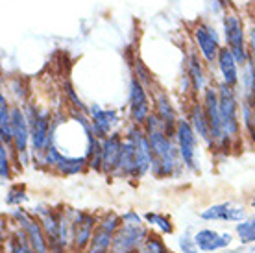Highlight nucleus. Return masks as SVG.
<instances>
[{
	"instance_id": "13",
	"label": "nucleus",
	"mask_w": 255,
	"mask_h": 253,
	"mask_svg": "<svg viewBox=\"0 0 255 253\" xmlns=\"http://www.w3.org/2000/svg\"><path fill=\"white\" fill-rule=\"evenodd\" d=\"M87 115L93 124V133L102 140L108 139L111 133H115V126L121 122L115 109H104L98 104H91Z\"/></svg>"
},
{
	"instance_id": "23",
	"label": "nucleus",
	"mask_w": 255,
	"mask_h": 253,
	"mask_svg": "<svg viewBox=\"0 0 255 253\" xmlns=\"http://www.w3.org/2000/svg\"><path fill=\"white\" fill-rule=\"evenodd\" d=\"M115 176L119 177H137V150H135L133 140H129L128 137H124L121 150V161H119V168H117Z\"/></svg>"
},
{
	"instance_id": "25",
	"label": "nucleus",
	"mask_w": 255,
	"mask_h": 253,
	"mask_svg": "<svg viewBox=\"0 0 255 253\" xmlns=\"http://www.w3.org/2000/svg\"><path fill=\"white\" fill-rule=\"evenodd\" d=\"M6 252L7 253H35L32 244H30V241H28V237H26V233L20 228L7 239Z\"/></svg>"
},
{
	"instance_id": "34",
	"label": "nucleus",
	"mask_w": 255,
	"mask_h": 253,
	"mask_svg": "<svg viewBox=\"0 0 255 253\" xmlns=\"http://www.w3.org/2000/svg\"><path fill=\"white\" fill-rule=\"evenodd\" d=\"M248 48H250V61L255 67V22L248 28Z\"/></svg>"
},
{
	"instance_id": "2",
	"label": "nucleus",
	"mask_w": 255,
	"mask_h": 253,
	"mask_svg": "<svg viewBox=\"0 0 255 253\" xmlns=\"http://www.w3.org/2000/svg\"><path fill=\"white\" fill-rule=\"evenodd\" d=\"M121 218L122 224L113 237L109 253H137L150 235L146 226L142 224V218L135 211H128Z\"/></svg>"
},
{
	"instance_id": "32",
	"label": "nucleus",
	"mask_w": 255,
	"mask_h": 253,
	"mask_svg": "<svg viewBox=\"0 0 255 253\" xmlns=\"http://www.w3.org/2000/svg\"><path fill=\"white\" fill-rule=\"evenodd\" d=\"M26 200H28V196H26L24 190L20 189V187H15V189H11L9 192H7V196H6L7 205H19V207H20V203L26 202Z\"/></svg>"
},
{
	"instance_id": "16",
	"label": "nucleus",
	"mask_w": 255,
	"mask_h": 253,
	"mask_svg": "<svg viewBox=\"0 0 255 253\" xmlns=\"http://www.w3.org/2000/svg\"><path fill=\"white\" fill-rule=\"evenodd\" d=\"M205 61H202V56L198 54V50H191L187 54V61H185V74L191 82L192 87V95L202 96L204 91L209 87L207 83V74H205Z\"/></svg>"
},
{
	"instance_id": "8",
	"label": "nucleus",
	"mask_w": 255,
	"mask_h": 253,
	"mask_svg": "<svg viewBox=\"0 0 255 253\" xmlns=\"http://www.w3.org/2000/svg\"><path fill=\"white\" fill-rule=\"evenodd\" d=\"M176 146H178L179 157L185 168L189 170H198V135L192 129L189 119H179L176 126V135H174Z\"/></svg>"
},
{
	"instance_id": "31",
	"label": "nucleus",
	"mask_w": 255,
	"mask_h": 253,
	"mask_svg": "<svg viewBox=\"0 0 255 253\" xmlns=\"http://www.w3.org/2000/svg\"><path fill=\"white\" fill-rule=\"evenodd\" d=\"M9 152L11 148H7L6 144L0 146V177L6 183L11 179V161H9Z\"/></svg>"
},
{
	"instance_id": "6",
	"label": "nucleus",
	"mask_w": 255,
	"mask_h": 253,
	"mask_svg": "<svg viewBox=\"0 0 255 253\" xmlns=\"http://www.w3.org/2000/svg\"><path fill=\"white\" fill-rule=\"evenodd\" d=\"M200 100L204 104L205 115L209 119L213 139H215V150H222V152L231 150L233 144L224 137V131H222V117H220V100H218L217 85H209V87L205 89L204 95L200 96Z\"/></svg>"
},
{
	"instance_id": "22",
	"label": "nucleus",
	"mask_w": 255,
	"mask_h": 253,
	"mask_svg": "<svg viewBox=\"0 0 255 253\" xmlns=\"http://www.w3.org/2000/svg\"><path fill=\"white\" fill-rule=\"evenodd\" d=\"M194 242H196L198 250H202V252H215V250L230 246L233 242V237L230 233H217L213 229H200L194 235Z\"/></svg>"
},
{
	"instance_id": "10",
	"label": "nucleus",
	"mask_w": 255,
	"mask_h": 253,
	"mask_svg": "<svg viewBox=\"0 0 255 253\" xmlns=\"http://www.w3.org/2000/svg\"><path fill=\"white\" fill-rule=\"evenodd\" d=\"M13 220L19 224V228L22 229L28 237V241L32 244L33 252L35 253H50V248H48V241H46V235L43 231V226L39 218H35V215H30L26 209L19 207L11 213Z\"/></svg>"
},
{
	"instance_id": "9",
	"label": "nucleus",
	"mask_w": 255,
	"mask_h": 253,
	"mask_svg": "<svg viewBox=\"0 0 255 253\" xmlns=\"http://www.w3.org/2000/svg\"><path fill=\"white\" fill-rule=\"evenodd\" d=\"M11 152L19 157L20 165L26 166L28 165V146H32V133H30V122L20 106L11 108Z\"/></svg>"
},
{
	"instance_id": "4",
	"label": "nucleus",
	"mask_w": 255,
	"mask_h": 253,
	"mask_svg": "<svg viewBox=\"0 0 255 253\" xmlns=\"http://www.w3.org/2000/svg\"><path fill=\"white\" fill-rule=\"evenodd\" d=\"M26 119L30 122V133H32V152L33 157H37L52 144L54 139V117L48 109H41L35 104H26L24 108Z\"/></svg>"
},
{
	"instance_id": "19",
	"label": "nucleus",
	"mask_w": 255,
	"mask_h": 253,
	"mask_svg": "<svg viewBox=\"0 0 255 253\" xmlns=\"http://www.w3.org/2000/svg\"><path fill=\"white\" fill-rule=\"evenodd\" d=\"M124 137L121 133H111L108 139L102 140V172L108 176H115L117 168H119V161H121V150Z\"/></svg>"
},
{
	"instance_id": "12",
	"label": "nucleus",
	"mask_w": 255,
	"mask_h": 253,
	"mask_svg": "<svg viewBox=\"0 0 255 253\" xmlns=\"http://www.w3.org/2000/svg\"><path fill=\"white\" fill-rule=\"evenodd\" d=\"M152 113L153 111L150 106L148 89L137 78H131V82H129V122L144 126V122Z\"/></svg>"
},
{
	"instance_id": "28",
	"label": "nucleus",
	"mask_w": 255,
	"mask_h": 253,
	"mask_svg": "<svg viewBox=\"0 0 255 253\" xmlns=\"http://www.w3.org/2000/svg\"><path fill=\"white\" fill-rule=\"evenodd\" d=\"M133 74L135 76L133 78H137L142 85L146 89H152L153 87V76H152V72L148 70V67L142 61H140L139 57L133 61Z\"/></svg>"
},
{
	"instance_id": "15",
	"label": "nucleus",
	"mask_w": 255,
	"mask_h": 253,
	"mask_svg": "<svg viewBox=\"0 0 255 253\" xmlns=\"http://www.w3.org/2000/svg\"><path fill=\"white\" fill-rule=\"evenodd\" d=\"M187 119H189V122H191L192 129L196 131L198 139L204 140L205 144L213 150V148H215V139H213V131H211L209 119H207V115H205L204 104H202L200 98H194V100L189 104V109H187Z\"/></svg>"
},
{
	"instance_id": "21",
	"label": "nucleus",
	"mask_w": 255,
	"mask_h": 253,
	"mask_svg": "<svg viewBox=\"0 0 255 253\" xmlns=\"http://www.w3.org/2000/svg\"><path fill=\"white\" fill-rule=\"evenodd\" d=\"M202 220H220V222H243L246 220V211L235 203H217L200 213Z\"/></svg>"
},
{
	"instance_id": "11",
	"label": "nucleus",
	"mask_w": 255,
	"mask_h": 253,
	"mask_svg": "<svg viewBox=\"0 0 255 253\" xmlns=\"http://www.w3.org/2000/svg\"><path fill=\"white\" fill-rule=\"evenodd\" d=\"M122 218L117 216L115 213H109L98 222L91 244L87 248V253H109L111 244H113V237H115L117 229L121 228Z\"/></svg>"
},
{
	"instance_id": "26",
	"label": "nucleus",
	"mask_w": 255,
	"mask_h": 253,
	"mask_svg": "<svg viewBox=\"0 0 255 253\" xmlns=\"http://www.w3.org/2000/svg\"><path fill=\"white\" fill-rule=\"evenodd\" d=\"M241 87H243V98H252L255 91V67L250 63H246L243 67V74H241Z\"/></svg>"
},
{
	"instance_id": "14",
	"label": "nucleus",
	"mask_w": 255,
	"mask_h": 253,
	"mask_svg": "<svg viewBox=\"0 0 255 253\" xmlns=\"http://www.w3.org/2000/svg\"><path fill=\"white\" fill-rule=\"evenodd\" d=\"M33 215L37 216L43 231L46 235V241H48V248L50 253H63L65 246L61 242V228H59V215L52 213L48 207H37Z\"/></svg>"
},
{
	"instance_id": "27",
	"label": "nucleus",
	"mask_w": 255,
	"mask_h": 253,
	"mask_svg": "<svg viewBox=\"0 0 255 253\" xmlns=\"http://www.w3.org/2000/svg\"><path fill=\"white\" fill-rule=\"evenodd\" d=\"M237 235H239V241L243 244L255 242V216H250L241 224H237Z\"/></svg>"
},
{
	"instance_id": "29",
	"label": "nucleus",
	"mask_w": 255,
	"mask_h": 253,
	"mask_svg": "<svg viewBox=\"0 0 255 253\" xmlns=\"http://www.w3.org/2000/svg\"><path fill=\"white\" fill-rule=\"evenodd\" d=\"M137 253H170L166 250L165 242L161 241L157 235H148V239L144 241V244L139 248Z\"/></svg>"
},
{
	"instance_id": "33",
	"label": "nucleus",
	"mask_w": 255,
	"mask_h": 253,
	"mask_svg": "<svg viewBox=\"0 0 255 253\" xmlns=\"http://www.w3.org/2000/svg\"><path fill=\"white\" fill-rule=\"evenodd\" d=\"M179 248H181L183 253H198V246L196 242H194V237H191L189 231L179 237Z\"/></svg>"
},
{
	"instance_id": "20",
	"label": "nucleus",
	"mask_w": 255,
	"mask_h": 253,
	"mask_svg": "<svg viewBox=\"0 0 255 253\" xmlns=\"http://www.w3.org/2000/svg\"><path fill=\"white\" fill-rule=\"evenodd\" d=\"M217 69L220 74V82L230 85V87H237L241 83V65L237 63L235 56L231 54L228 46H222V50L218 54L217 59Z\"/></svg>"
},
{
	"instance_id": "18",
	"label": "nucleus",
	"mask_w": 255,
	"mask_h": 253,
	"mask_svg": "<svg viewBox=\"0 0 255 253\" xmlns=\"http://www.w3.org/2000/svg\"><path fill=\"white\" fill-rule=\"evenodd\" d=\"M153 113L157 115V119L163 122L165 131L174 137L176 135V126H178V113L176 108L172 106V102L168 98L165 91H155L153 93Z\"/></svg>"
},
{
	"instance_id": "17",
	"label": "nucleus",
	"mask_w": 255,
	"mask_h": 253,
	"mask_svg": "<svg viewBox=\"0 0 255 253\" xmlns=\"http://www.w3.org/2000/svg\"><path fill=\"white\" fill-rule=\"evenodd\" d=\"M96 226H98V222L93 215L82 213V211L74 213V242H72V246L76 252H87Z\"/></svg>"
},
{
	"instance_id": "35",
	"label": "nucleus",
	"mask_w": 255,
	"mask_h": 253,
	"mask_svg": "<svg viewBox=\"0 0 255 253\" xmlns=\"http://www.w3.org/2000/svg\"><path fill=\"white\" fill-rule=\"evenodd\" d=\"M250 102H252V113H254V122H255V91L254 95H252V98H250Z\"/></svg>"
},
{
	"instance_id": "5",
	"label": "nucleus",
	"mask_w": 255,
	"mask_h": 253,
	"mask_svg": "<svg viewBox=\"0 0 255 253\" xmlns=\"http://www.w3.org/2000/svg\"><path fill=\"white\" fill-rule=\"evenodd\" d=\"M218 100H220V117H222V131L224 137L231 144L241 139V102L237 98L235 87H230L226 83H218Z\"/></svg>"
},
{
	"instance_id": "30",
	"label": "nucleus",
	"mask_w": 255,
	"mask_h": 253,
	"mask_svg": "<svg viewBox=\"0 0 255 253\" xmlns=\"http://www.w3.org/2000/svg\"><path fill=\"white\" fill-rule=\"evenodd\" d=\"M144 218H146L148 224H152V226H155V228L159 229L161 233L170 235V233H172V231H174L172 222L168 220L166 216L159 215V213H146V215H144Z\"/></svg>"
},
{
	"instance_id": "24",
	"label": "nucleus",
	"mask_w": 255,
	"mask_h": 253,
	"mask_svg": "<svg viewBox=\"0 0 255 253\" xmlns=\"http://www.w3.org/2000/svg\"><path fill=\"white\" fill-rule=\"evenodd\" d=\"M11 108L7 102L6 95H0V142L11 148L13 133H11Z\"/></svg>"
},
{
	"instance_id": "1",
	"label": "nucleus",
	"mask_w": 255,
	"mask_h": 253,
	"mask_svg": "<svg viewBox=\"0 0 255 253\" xmlns=\"http://www.w3.org/2000/svg\"><path fill=\"white\" fill-rule=\"evenodd\" d=\"M144 131L148 135L150 146L153 152V165L152 172L155 177H170L176 176L178 170L183 166L179 157L178 146L174 137H170L163 127V122L157 119V115L152 113L144 122Z\"/></svg>"
},
{
	"instance_id": "36",
	"label": "nucleus",
	"mask_w": 255,
	"mask_h": 253,
	"mask_svg": "<svg viewBox=\"0 0 255 253\" xmlns=\"http://www.w3.org/2000/svg\"><path fill=\"white\" fill-rule=\"evenodd\" d=\"M252 207L255 209V192H254V196H252Z\"/></svg>"
},
{
	"instance_id": "7",
	"label": "nucleus",
	"mask_w": 255,
	"mask_h": 253,
	"mask_svg": "<svg viewBox=\"0 0 255 253\" xmlns=\"http://www.w3.org/2000/svg\"><path fill=\"white\" fill-rule=\"evenodd\" d=\"M192 41L196 44L198 54L202 56L207 65H217L218 54L222 50L220 44V35H218L217 28L205 20H200L192 28Z\"/></svg>"
},
{
	"instance_id": "3",
	"label": "nucleus",
	"mask_w": 255,
	"mask_h": 253,
	"mask_svg": "<svg viewBox=\"0 0 255 253\" xmlns=\"http://www.w3.org/2000/svg\"><path fill=\"white\" fill-rule=\"evenodd\" d=\"M222 32L226 39V46L235 56L237 63L244 67L250 63V48H248V30L244 26L243 17L233 9L224 11L222 15Z\"/></svg>"
}]
</instances>
